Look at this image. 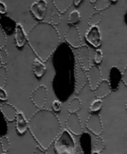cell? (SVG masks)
<instances>
[{
  "mask_svg": "<svg viewBox=\"0 0 127 154\" xmlns=\"http://www.w3.org/2000/svg\"><path fill=\"white\" fill-rule=\"evenodd\" d=\"M55 76L52 89L60 102H65L74 93H76L77 65L72 48L68 44L59 45L52 55Z\"/></svg>",
  "mask_w": 127,
  "mask_h": 154,
  "instance_id": "1",
  "label": "cell"
},
{
  "mask_svg": "<svg viewBox=\"0 0 127 154\" xmlns=\"http://www.w3.org/2000/svg\"><path fill=\"white\" fill-rule=\"evenodd\" d=\"M28 129L39 146L47 150L61 133V123L55 112L40 109L28 120Z\"/></svg>",
  "mask_w": 127,
  "mask_h": 154,
  "instance_id": "2",
  "label": "cell"
},
{
  "mask_svg": "<svg viewBox=\"0 0 127 154\" xmlns=\"http://www.w3.org/2000/svg\"><path fill=\"white\" fill-rule=\"evenodd\" d=\"M28 43L37 58L46 63L61 43L58 29L52 23L39 22L27 34Z\"/></svg>",
  "mask_w": 127,
  "mask_h": 154,
  "instance_id": "3",
  "label": "cell"
},
{
  "mask_svg": "<svg viewBox=\"0 0 127 154\" xmlns=\"http://www.w3.org/2000/svg\"><path fill=\"white\" fill-rule=\"evenodd\" d=\"M53 145L56 154H78L74 138L67 129L62 131Z\"/></svg>",
  "mask_w": 127,
  "mask_h": 154,
  "instance_id": "4",
  "label": "cell"
},
{
  "mask_svg": "<svg viewBox=\"0 0 127 154\" xmlns=\"http://www.w3.org/2000/svg\"><path fill=\"white\" fill-rule=\"evenodd\" d=\"M48 96V89L46 86L40 85L37 87L31 93V101L37 108L44 109Z\"/></svg>",
  "mask_w": 127,
  "mask_h": 154,
  "instance_id": "5",
  "label": "cell"
},
{
  "mask_svg": "<svg viewBox=\"0 0 127 154\" xmlns=\"http://www.w3.org/2000/svg\"><path fill=\"white\" fill-rule=\"evenodd\" d=\"M64 39L67 44L73 48L79 49L82 46V38L76 26H70L66 30Z\"/></svg>",
  "mask_w": 127,
  "mask_h": 154,
  "instance_id": "6",
  "label": "cell"
},
{
  "mask_svg": "<svg viewBox=\"0 0 127 154\" xmlns=\"http://www.w3.org/2000/svg\"><path fill=\"white\" fill-rule=\"evenodd\" d=\"M87 129L91 131L93 134L97 135V137L100 136L102 133L103 127L102 123L101 117L100 114L97 113H92L88 117L85 123Z\"/></svg>",
  "mask_w": 127,
  "mask_h": 154,
  "instance_id": "7",
  "label": "cell"
},
{
  "mask_svg": "<svg viewBox=\"0 0 127 154\" xmlns=\"http://www.w3.org/2000/svg\"><path fill=\"white\" fill-rule=\"evenodd\" d=\"M65 125L67 130L74 135H81L83 132L80 117L76 113L69 114L66 120Z\"/></svg>",
  "mask_w": 127,
  "mask_h": 154,
  "instance_id": "8",
  "label": "cell"
},
{
  "mask_svg": "<svg viewBox=\"0 0 127 154\" xmlns=\"http://www.w3.org/2000/svg\"><path fill=\"white\" fill-rule=\"evenodd\" d=\"M88 84L92 91L96 90L102 81V72L100 67L97 65H92L86 72Z\"/></svg>",
  "mask_w": 127,
  "mask_h": 154,
  "instance_id": "9",
  "label": "cell"
},
{
  "mask_svg": "<svg viewBox=\"0 0 127 154\" xmlns=\"http://www.w3.org/2000/svg\"><path fill=\"white\" fill-rule=\"evenodd\" d=\"M48 3L46 0H37L30 7V12L37 20H43L47 10Z\"/></svg>",
  "mask_w": 127,
  "mask_h": 154,
  "instance_id": "10",
  "label": "cell"
},
{
  "mask_svg": "<svg viewBox=\"0 0 127 154\" xmlns=\"http://www.w3.org/2000/svg\"><path fill=\"white\" fill-rule=\"evenodd\" d=\"M85 39L94 48H100L102 44V36L100 28L97 26H90L85 33Z\"/></svg>",
  "mask_w": 127,
  "mask_h": 154,
  "instance_id": "11",
  "label": "cell"
},
{
  "mask_svg": "<svg viewBox=\"0 0 127 154\" xmlns=\"http://www.w3.org/2000/svg\"><path fill=\"white\" fill-rule=\"evenodd\" d=\"M91 52H90L89 47L87 45H82L78 49V60H79V66L85 71L88 70L91 68Z\"/></svg>",
  "mask_w": 127,
  "mask_h": 154,
  "instance_id": "12",
  "label": "cell"
},
{
  "mask_svg": "<svg viewBox=\"0 0 127 154\" xmlns=\"http://www.w3.org/2000/svg\"><path fill=\"white\" fill-rule=\"evenodd\" d=\"M123 72H120L117 66H112L109 71V84L112 91H116L119 89L120 84L122 81Z\"/></svg>",
  "mask_w": 127,
  "mask_h": 154,
  "instance_id": "13",
  "label": "cell"
},
{
  "mask_svg": "<svg viewBox=\"0 0 127 154\" xmlns=\"http://www.w3.org/2000/svg\"><path fill=\"white\" fill-rule=\"evenodd\" d=\"M80 150L82 154H92V139L88 132H82L79 138Z\"/></svg>",
  "mask_w": 127,
  "mask_h": 154,
  "instance_id": "14",
  "label": "cell"
},
{
  "mask_svg": "<svg viewBox=\"0 0 127 154\" xmlns=\"http://www.w3.org/2000/svg\"><path fill=\"white\" fill-rule=\"evenodd\" d=\"M0 109H1V114L5 117L7 121L12 122L16 120L18 111L11 104L7 103V102L1 103L0 105Z\"/></svg>",
  "mask_w": 127,
  "mask_h": 154,
  "instance_id": "15",
  "label": "cell"
},
{
  "mask_svg": "<svg viewBox=\"0 0 127 154\" xmlns=\"http://www.w3.org/2000/svg\"><path fill=\"white\" fill-rule=\"evenodd\" d=\"M17 23L12 18L7 16H1L0 18V26L1 29H2L7 35L15 33L16 27Z\"/></svg>",
  "mask_w": 127,
  "mask_h": 154,
  "instance_id": "16",
  "label": "cell"
},
{
  "mask_svg": "<svg viewBox=\"0 0 127 154\" xmlns=\"http://www.w3.org/2000/svg\"><path fill=\"white\" fill-rule=\"evenodd\" d=\"M94 92L97 99H101L110 95L112 92V89L109 81L108 80L103 79Z\"/></svg>",
  "mask_w": 127,
  "mask_h": 154,
  "instance_id": "17",
  "label": "cell"
},
{
  "mask_svg": "<svg viewBox=\"0 0 127 154\" xmlns=\"http://www.w3.org/2000/svg\"><path fill=\"white\" fill-rule=\"evenodd\" d=\"M14 38L16 46L18 48H22L26 42H28V38L25 33V29L21 23H17L14 33Z\"/></svg>",
  "mask_w": 127,
  "mask_h": 154,
  "instance_id": "18",
  "label": "cell"
},
{
  "mask_svg": "<svg viewBox=\"0 0 127 154\" xmlns=\"http://www.w3.org/2000/svg\"><path fill=\"white\" fill-rule=\"evenodd\" d=\"M28 129V121L25 119V115L22 111H18L16 117V130L18 135H22Z\"/></svg>",
  "mask_w": 127,
  "mask_h": 154,
  "instance_id": "19",
  "label": "cell"
},
{
  "mask_svg": "<svg viewBox=\"0 0 127 154\" xmlns=\"http://www.w3.org/2000/svg\"><path fill=\"white\" fill-rule=\"evenodd\" d=\"M46 71V67L44 63L38 58L34 60L32 63V72L37 78H41Z\"/></svg>",
  "mask_w": 127,
  "mask_h": 154,
  "instance_id": "20",
  "label": "cell"
},
{
  "mask_svg": "<svg viewBox=\"0 0 127 154\" xmlns=\"http://www.w3.org/2000/svg\"><path fill=\"white\" fill-rule=\"evenodd\" d=\"M52 2L60 14H64L74 4V0H52Z\"/></svg>",
  "mask_w": 127,
  "mask_h": 154,
  "instance_id": "21",
  "label": "cell"
},
{
  "mask_svg": "<svg viewBox=\"0 0 127 154\" xmlns=\"http://www.w3.org/2000/svg\"><path fill=\"white\" fill-rule=\"evenodd\" d=\"M82 107V102L78 97H74L70 101L68 106L69 114H73L79 111Z\"/></svg>",
  "mask_w": 127,
  "mask_h": 154,
  "instance_id": "22",
  "label": "cell"
},
{
  "mask_svg": "<svg viewBox=\"0 0 127 154\" xmlns=\"http://www.w3.org/2000/svg\"><path fill=\"white\" fill-rule=\"evenodd\" d=\"M81 20V14L79 11L73 10L70 13L67 19V23L70 26H76Z\"/></svg>",
  "mask_w": 127,
  "mask_h": 154,
  "instance_id": "23",
  "label": "cell"
},
{
  "mask_svg": "<svg viewBox=\"0 0 127 154\" xmlns=\"http://www.w3.org/2000/svg\"><path fill=\"white\" fill-rule=\"evenodd\" d=\"M111 0H96L94 2V7L97 11H101L105 10L109 6L111 5Z\"/></svg>",
  "mask_w": 127,
  "mask_h": 154,
  "instance_id": "24",
  "label": "cell"
},
{
  "mask_svg": "<svg viewBox=\"0 0 127 154\" xmlns=\"http://www.w3.org/2000/svg\"><path fill=\"white\" fill-rule=\"evenodd\" d=\"M102 20V14L100 11L93 13L90 16L88 19V25L89 26H97Z\"/></svg>",
  "mask_w": 127,
  "mask_h": 154,
  "instance_id": "25",
  "label": "cell"
},
{
  "mask_svg": "<svg viewBox=\"0 0 127 154\" xmlns=\"http://www.w3.org/2000/svg\"><path fill=\"white\" fill-rule=\"evenodd\" d=\"M7 79V70L3 65L0 66V88H4Z\"/></svg>",
  "mask_w": 127,
  "mask_h": 154,
  "instance_id": "26",
  "label": "cell"
},
{
  "mask_svg": "<svg viewBox=\"0 0 127 154\" xmlns=\"http://www.w3.org/2000/svg\"><path fill=\"white\" fill-rule=\"evenodd\" d=\"M102 107V102L100 99H96L92 101L91 104L90 105L89 107V111L92 114V113H97L101 110Z\"/></svg>",
  "mask_w": 127,
  "mask_h": 154,
  "instance_id": "27",
  "label": "cell"
},
{
  "mask_svg": "<svg viewBox=\"0 0 127 154\" xmlns=\"http://www.w3.org/2000/svg\"><path fill=\"white\" fill-rule=\"evenodd\" d=\"M10 149V141L6 136L1 137V150L2 153H7Z\"/></svg>",
  "mask_w": 127,
  "mask_h": 154,
  "instance_id": "28",
  "label": "cell"
},
{
  "mask_svg": "<svg viewBox=\"0 0 127 154\" xmlns=\"http://www.w3.org/2000/svg\"><path fill=\"white\" fill-rule=\"evenodd\" d=\"M104 147H105L104 141H103V139L101 138V137L98 136L97 138V139H96L95 146H94V151L100 153V152L102 151Z\"/></svg>",
  "mask_w": 127,
  "mask_h": 154,
  "instance_id": "29",
  "label": "cell"
},
{
  "mask_svg": "<svg viewBox=\"0 0 127 154\" xmlns=\"http://www.w3.org/2000/svg\"><path fill=\"white\" fill-rule=\"evenodd\" d=\"M102 59H103L102 51L100 49H97V51H95V54H94V60L95 64L97 65V66L101 64V63L102 62Z\"/></svg>",
  "mask_w": 127,
  "mask_h": 154,
  "instance_id": "30",
  "label": "cell"
},
{
  "mask_svg": "<svg viewBox=\"0 0 127 154\" xmlns=\"http://www.w3.org/2000/svg\"><path fill=\"white\" fill-rule=\"evenodd\" d=\"M7 120L1 114V137L5 136L7 132Z\"/></svg>",
  "mask_w": 127,
  "mask_h": 154,
  "instance_id": "31",
  "label": "cell"
},
{
  "mask_svg": "<svg viewBox=\"0 0 127 154\" xmlns=\"http://www.w3.org/2000/svg\"><path fill=\"white\" fill-rule=\"evenodd\" d=\"M0 59H1V65H5L6 63L8 62V54H7V51L5 49H1V52H0Z\"/></svg>",
  "mask_w": 127,
  "mask_h": 154,
  "instance_id": "32",
  "label": "cell"
},
{
  "mask_svg": "<svg viewBox=\"0 0 127 154\" xmlns=\"http://www.w3.org/2000/svg\"><path fill=\"white\" fill-rule=\"evenodd\" d=\"M7 43V35L0 29V49H4V46Z\"/></svg>",
  "mask_w": 127,
  "mask_h": 154,
  "instance_id": "33",
  "label": "cell"
},
{
  "mask_svg": "<svg viewBox=\"0 0 127 154\" xmlns=\"http://www.w3.org/2000/svg\"><path fill=\"white\" fill-rule=\"evenodd\" d=\"M61 22V15L59 12H55L52 14V18H51V23L54 26L58 25Z\"/></svg>",
  "mask_w": 127,
  "mask_h": 154,
  "instance_id": "34",
  "label": "cell"
},
{
  "mask_svg": "<svg viewBox=\"0 0 127 154\" xmlns=\"http://www.w3.org/2000/svg\"><path fill=\"white\" fill-rule=\"evenodd\" d=\"M52 111L55 113H58L61 111V103L59 100H55L53 101L52 104Z\"/></svg>",
  "mask_w": 127,
  "mask_h": 154,
  "instance_id": "35",
  "label": "cell"
},
{
  "mask_svg": "<svg viewBox=\"0 0 127 154\" xmlns=\"http://www.w3.org/2000/svg\"><path fill=\"white\" fill-rule=\"evenodd\" d=\"M0 99L1 101H5L7 100V94L6 93L5 90L2 88H0Z\"/></svg>",
  "mask_w": 127,
  "mask_h": 154,
  "instance_id": "36",
  "label": "cell"
},
{
  "mask_svg": "<svg viewBox=\"0 0 127 154\" xmlns=\"http://www.w3.org/2000/svg\"><path fill=\"white\" fill-rule=\"evenodd\" d=\"M34 154H47L46 150L42 148L40 146H37L34 149Z\"/></svg>",
  "mask_w": 127,
  "mask_h": 154,
  "instance_id": "37",
  "label": "cell"
},
{
  "mask_svg": "<svg viewBox=\"0 0 127 154\" xmlns=\"http://www.w3.org/2000/svg\"><path fill=\"white\" fill-rule=\"evenodd\" d=\"M122 81L123 82V84H125L126 87H127V65L126 66L125 69H124L123 72Z\"/></svg>",
  "mask_w": 127,
  "mask_h": 154,
  "instance_id": "38",
  "label": "cell"
},
{
  "mask_svg": "<svg viewBox=\"0 0 127 154\" xmlns=\"http://www.w3.org/2000/svg\"><path fill=\"white\" fill-rule=\"evenodd\" d=\"M7 12V7L3 2H0V13L1 14H4Z\"/></svg>",
  "mask_w": 127,
  "mask_h": 154,
  "instance_id": "39",
  "label": "cell"
},
{
  "mask_svg": "<svg viewBox=\"0 0 127 154\" xmlns=\"http://www.w3.org/2000/svg\"><path fill=\"white\" fill-rule=\"evenodd\" d=\"M82 0H74V5L75 6H78L81 3Z\"/></svg>",
  "mask_w": 127,
  "mask_h": 154,
  "instance_id": "40",
  "label": "cell"
},
{
  "mask_svg": "<svg viewBox=\"0 0 127 154\" xmlns=\"http://www.w3.org/2000/svg\"><path fill=\"white\" fill-rule=\"evenodd\" d=\"M124 22H125L126 25L127 26V11L126 12L125 15H124Z\"/></svg>",
  "mask_w": 127,
  "mask_h": 154,
  "instance_id": "41",
  "label": "cell"
},
{
  "mask_svg": "<svg viewBox=\"0 0 127 154\" xmlns=\"http://www.w3.org/2000/svg\"><path fill=\"white\" fill-rule=\"evenodd\" d=\"M95 1H96V0H90V2H91L92 3V4H94V2H95Z\"/></svg>",
  "mask_w": 127,
  "mask_h": 154,
  "instance_id": "42",
  "label": "cell"
},
{
  "mask_svg": "<svg viewBox=\"0 0 127 154\" xmlns=\"http://www.w3.org/2000/svg\"><path fill=\"white\" fill-rule=\"evenodd\" d=\"M92 154H100V153H98V152H96V151H94L93 152Z\"/></svg>",
  "mask_w": 127,
  "mask_h": 154,
  "instance_id": "43",
  "label": "cell"
},
{
  "mask_svg": "<svg viewBox=\"0 0 127 154\" xmlns=\"http://www.w3.org/2000/svg\"><path fill=\"white\" fill-rule=\"evenodd\" d=\"M111 2H116L117 0H111Z\"/></svg>",
  "mask_w": 127,
  "mask_h": 154,
  "instance_id": "44",
  "label": "cell"
},
{
  "mask_svg": "<svg viewBox=\"0 0 127 154\" xmlns=\"http://www.w3.org/2000/svg\"><path fill=\"white\" fill-rule=\"evenodd\" d=\"M126 109L127 110V101H126Z\"/></svg>",
  "mask_w": 127,
  "mask_h": 154,
  "instance_id": "45",
  "label": "cell"
},
{
  "mask_svg": "<svg viewBox=\"0 0 127 154\" xmlns=\"http://www.w3.org/2000/svg\"><path fill=\"white\" fill-rule=\"evenodd\" d=\"M78 154H82V151H81V150H80V153H79V152H78Z\"/></svg>",
  "mask_w": 127,
  "mask_h": 154,
  "instance_id": "46",
  "label": "cell"
},
{
  "mask_svg": "<svg viewBox=\"0 0 127 154\" xmlns=\"http://www.w3.org/2000/svg\"><path fill=\"white\" fill-rule=\"evenodd\" d=\"M1 154H6V153H1Z\"/></svg>",
  "mask_w": 127,
  "mask_h": 154,
  "instance_id": "47",
  "label": "cell"
},
{
  "mask_svg": "<svg viewBox=\"0 0 127 154\" xmlns=\"http://www.w3.org/2000/svg\"><path fill=\"white\" fill-rule=\"evenodd\" d=\"M0 2H3V0H1V1H0Z\"/></svg>",
  "mask_w": 127,
  "mask_h": 154,
  "instance_id": "48",
  "label": "cell"
}]
</instances>
